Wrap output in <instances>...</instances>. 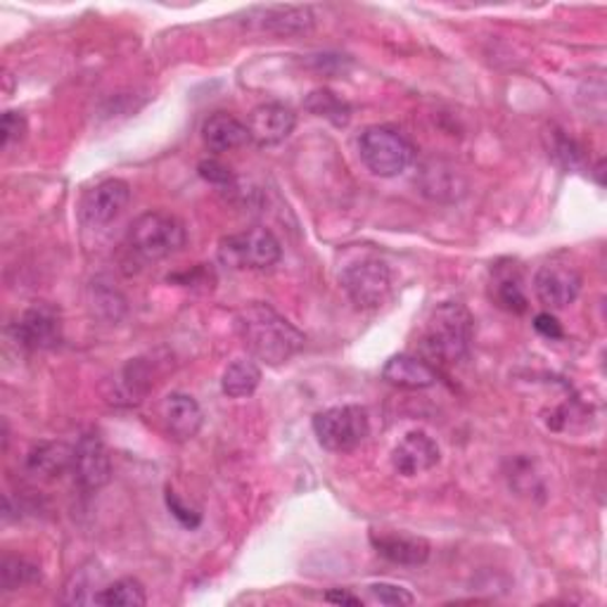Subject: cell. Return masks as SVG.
I'll use <instances>...</instances> for the list:
<instances>
[{
    "label": "cell",
    "instance_id": "1",
    "mask_svg": "<svg viewBox=\"0 0 607 607\" xmlns=\"http://www.w3.org/2000/svg\"><path fill=\"white\" fill-rule=\"evenodd\" d=\"M236 333L257 361L283 366L304 349V335L269 304H247L236 316Z\"/></svg>",
    "mask_w": 607,
    "mask_h": 607
},
{
    "label": "cell",
    "instance_id": "2",
    "mask_svg": "<svg viewBox=\"0 0 607 607\" xmlns=\"http://www.w3.org/2000/svg\"><path fill=\"white\" fill-rule=\"evenodd\" d=\"M475 335V318L460 302H442L434 306L425 323L423 351L432 361L456 366L468 359Z\"/></svg>",
    "mask_w": 607,
    "mask_h": 607
},
{
    "label": "cell",
    "instance_id": "3",
    "mask_svg": "<svg viewBox=\"0 0 607 607\" xmlns=\"http://www.w3.org/2000/svg\"><path fill=\"white\" fill-rule=\"evenodd\" d=\"M359 158L372 176L394 178L413 162V145L389 127H368L359 136Z\"/></svg>",
    "mask_w": 607,
    "mask_h": 607
},
{
    "label": "cell",
    "instance_id": "4",
    "mask_svg": "<svg viewBox=\"0 0 607 607\" xmlns=\"http://www.w3.org/2000/svg\"><path fill=\"white\" fill-rule=\"evenodd\" d=\"M185 245V228L176 216L164 212H148L131 224L129 247L145 261H160L181 252Z\"/></svg>",
    "mask_w": 607,
    "mask_h": 607
},
{
    "label": "cell",
    "instance_id": "5",
    "mask_svg": "<svg viewBox=\"0 0 607 607\" xmlns=\"http://www.w3.org/2000/svg\"><path fill=\"white\" fill-rule=\"evenodd\" d=\"M314 432L323 448L333 451V454H349L370 434V415L356 403L333 407L314 415Z\"/></svg>",
    "mask_w": 607,
    "mask_h": 607
},
{
    "label": "cell",
    "instance_id": "6",
    "mask_svg": "<svg viewBox=\"0 0 607 607\" xmlns=\"http://www.w3.org/2000/svg\"><path fill=\"white\" fill-rule=\"evenodd\" d=\"M283 257V247L267 228H249L228 236L219 245V259L230 269L267 271Z\"/></svg>",
    "mask_w": 607,
    "mask_h": 607
},
{
    "label": "cell",
    "instance_id": "7",
    "mask_svg": "<svg viewBox=\"0 0 607 607\" xmlns=\"http://www.w3.org/2000/svg\"><path fill=\"white\" fill-rule=\"evenodd\" d=\"M339 280L349 300L361 308L380 306L392 292V273H389L387 263L376 257L349 263Z\"/></svg>",
    "mask_w": 607,
    "mask_h": 607
},
{
    "label": "cell",
    "instance_id": "8",
    "mask_svg": "<svg viewBox=\"0 0 607 607\" xmlns=\"http://www.w3.org/2000/svg\"><path fill=\"white\" fill-rule=\"evenodd\" d=\"M12 333L14 339L29 351L53 349L62 342L59 311L51 304H34L12 325Z\"/></svg>",
    "mask_w": 607,
    "mask_h": 607
},
{
    "label": "cell",
    "instance_id": "9",
    "mask_svg": "<svg viewBox=\"0 0 607 607\" xmlns=\"http://www.w3.org/2000/svg\"><path fill=\"white\" fill-rule=\"evenodd\" d=\"M72 473L74 479L79 481V487L86 491H98L110 481L112 475V463L110 454H107L105 442L98 437L96 432H88L74 446V458H72Z\"/></svg>",
    "mask_w": 607,
    "mask_h": 607
},
{
    "label": "cell",
    "instance_id": "10",
    "mask_svg": "<svg viewBox=\"0 0 607 607\" xmlns=\"http://www.w3.org/2000/svg\"><path fill=\"white\" fill-rule=\"evenodd\" d=\"M129 199L131 185L127 181L107 178L93 191H88V195L84 197L82 214L90 226H107L119 219L123 209L129 207Z\"/></svg>",
    "mask_w": 607,
    "mask_h": 607
},
{
    "label": "cell",
    "instance_id": "11",
    "mask_svg": "<svg viewBox=\"0 0 607 607\" xmlns=\"http://www.w3.org/2000/svg\"><path fill=\"white\" fill-rule=\"evenodd\" d=\"M297 127V117L283 102H263L254 107L247 121L249 140L259 148H271L283 143Z\"/></svg>",
    "mask_w": 607,
    "mask_h": 607
},
{
    "label": "cell",
    "instance_id": "12",
    "mask_svg": "<svg viewBox=\"0 0 607 607\" xmlns=\"http://www.w3.org/2000/svg\"><path fill=\"white\" fill-rule=\"evenodd\" d=\"M534 290L541 304L551 308H565L579 297L582 275L567 267V263H546L534 278Z\"/></svg>",
    "mask_w": 607,
    "mask_h": 607
},
{
    "label": "cell",
    "instance_id": "13",
    "mask_svg": "<svg viewBox=\"0 0 607 607\" xmlns=\"http://www.w3.org/2000/svg\"><path fill=\"white\" fill-rule=\"evenodd\" d=\"M442 451L427 432L413 430L392 451V468L403 477H415L432 470L440 463Z\"/></svg>",
    "mask_w": 607,
    "mask_h": 607
},
{
    "label": "cell",
    "instance_id": "14",
    "mask_svg": "<svg viewBox=\"0 0 607 607\" xmlns=\"http://www.w3.org/2000/svg\"><path fill=\"white\" fill-rule=\"evenodd\" d=\"M247 26L275 36H300L314 29V12L304 6L259 8L247 14Z\"/></svg>",
    "mask_w": 607,
    "mask_h": 607
},
{
    "label": "cell",
    "instance_id": "15",
    "mask_svg": "<svg viewBox=\"0 0 607 607\" xmlns=\"http://www.w3.org/2000/svg\"><path fill=\"white\" fill-rule=\"evenodd\" d=\"M162 420L169 437H174L176 442H188L197 437L202 423H205V413H202L199 403L191 394L174 392L162 403Z\"/></svg>",
    "mask_w": 607,
    "mask_h": 607
},
{
    "label": "cell",
    "instance_id": "16",
    "mask_svg": "<svg viewBox=\"0 0 607 607\" xmlns=\"http://www.w3.org/2000/svg\"><path fill=\"white\" fill-rule=\"evenodd\" d=\"M372 549L378 551L380 557L389 560L394 565L403 567H418L425 565L430 557V543L423 536L413 534H380L370 539Z\"/></svg>",
    "mask_w": 607,
    "mask_h": 607
},
{
    "label": "cell",
    "instance_id": "17",
    "mask_svg": "<svg viewBox=\"0 0 607 607\" xmlns=\"http://www.w3.org/2000/svg\"><path fill=\"white\" fill-rule=\"evenodd\" d=\"M202 140L212 152H230L249 143L247 123L228 112H214L202 123Z\"/></svg>",
    "mask_w": 607,
    "mask_h": 607
},
{
    "label": "cell",
    "instance_id": "18",
    "mask_svg": "<svg viewBox=\"0 0 607 607\" xmlns=\"http://www.w3.org/2000/svg\"><path fill=\"white\" fill-rule=\"evenodd\" d=\"M382 380L401 389H427L437 382V370L415 356L399 354L384 364Z\"/></svg>",
    "mask_w": 607,
    "mask_h": 607
},
{
    "label": "cell",
    "instance_id": "19",
    "mask_svg": "<svg viewBox=\"0 0 607 607\" xmlns=\"http://www.w3.org/2000/svg\"><path fill=\"white\" fill-rule=\"evenodd\" d=\"M72 458H74V448L65 444H55V442H43L34 446V451L29 454L26 468L31 475L59 477L62 473L72 470Z\"/></svg>",
    "mask_w": 607,
    "mask_h": 607
},
{
    "label": "cell",
    "instance_id": "20",
    "mask_svg": "<svg viewBox=\"0 0 607 607\" xmlns=\"http://www.w3.org/2000/svg\"><path fill=\"white\" fill-rule=\"evenodd\" d=\"M259 384H261V368L257 366L254 359H236L224 370L221 389L230 399L252 397Z\"/></svg>",
    "mask_w": 607,
    "mask_h": 607
},
{
    "label": "cell",
    "instance_id": "21",
    "mask_svg": "<svg viewBox=\"0 0 607 607\" xmlns=\"http://www.w3.org/2000/svg\"><path fill=\"white\" fill-rule=\"evenodd\" d=\"M306 110L314 115V117H321L325 121H330L333 127H347V123L351 121V107L347 100H342L337 93L328 90V88H316L308 93V98L304 102Z\"/></svg>",
    "mask_w": 607,
    "mask_h": 607
},
{
    "label": "cell",
    "instance_id": "22",
    "mask_svg": "<svg viewBox=\"0 0 607 607\" xmlns=\"http://www.w3.org/2000/svg\"><path fill=\"white\" fill-rule=\"evenodd\" d=\"M494 300L496 304L510 311V314H524L529 308L527 294L522 290V280L520 275L512 269H496V278H494Z\"/></svg>",
    "mask_w": 607,
    "mask_h": 607
},
{
    "label": "cell",
    "instance_id": "23",
    "mask_svg": "<svg viewBox=\"0 0 607 607\" xmlns=\"http://www.w3.org/2000/svg\"><path fill=\"white\" fill-rule=\"evenodd\" d=\"M148 603L145 586L133 577H123L96 594V605L107 607H143Z\"/></svg>",
    "mask_w": 607,
    "mask_h": 607
},
{
    "label": "cell",
    "instance_id": "24",
    "mask_svg": "<svg viewBox=\"0 0 607 607\" xmlns=\"http://www.w3.org/2000/svg\"><path fill=\"white\" fill-rule=\"evenodd\" d=\"M0 582H3L6 590H18V588H24L31 584H39L41 567L29 563V560H24V557L8 555L3 560V565H0Z\"/></svg>",
    "mask_w": 607,
    "mask_h": 607
},
{
    "label": "cell",
    "instance_id": "25",
    "mask_svg": "<svg viewBox=\"0 0 607 607\" xmlns=\"http://www.w3.org/2000/svg\"><path fill=\"white\" fill-rule=\"evenodd\" d=\"M370 596L376 598L378 603H382V605H389V607H407V605L415 603L413 594H409L407 588L394 586V584H372Z\"/></svg>",
    "mask_w": 607,
    "mask_h": 607
},
{
    "label": "cell",
    "instance_id": "26",
    "mask_svg": "<svg viewBox=\"0 0 607 607\" xmlns=\"http://www.w3.org/2000/svg\"><path fill=\"white\" fill-rule=\"evenodd\" d=\"M26 131V121L20 112H6L3 123H0V143L3 148H10L14 140H22Z\"/></svg>",
    "mask_w": 607,
    "mask_h": 607
},
{
    "label": "cell",
    "instance_id": "27",
    "mask_svg": "<svg viewBox=\"0 0 607 607\" xmlns=\"http://www.w3.org/2000/svg\"><path fill=\"white\" fill-rule=\"evenodd\" d=\"M166 506H169V510H171V516H174L183 527H188V529L199 527V522H202L199 512H195L193 508L185 506V503L181 501V498H178L174 491H171V489H166Z\"/></svg>",
    "mask_w": 607,
    "mask_h": 607
},
{
    "label": "cell",
    "instance_id": "28",
    "mask_svg": "<svg viewBox=\"0 0 607 607\" xmlns=\"http://www.w3.org/2000/svg\"><path fill=\"white\" fill-rule=\"evenodd\" d=\"M199 171V176L214 183V185H228L232 181V174H230V169L221 162H216V160H205V162H199L197 166Z\"/></svg>",
    "mask_w": 607,
    "mask_h": 607
},
{
    "label": "cell",
    "instance_id": "29",
    "mask_svg": "<svg viewBox=\"0 0 607 607\" xmlns=\"http://www.w3.org/2000/svg\"><path fill=\"white\" fill-rule=\"evenodd\" d=\"M534 330L543 337H549V339H560L565 333H563V325L557 323V318L553 314H539L534 318Z\"/></svg>",
    "mask_w": 607,
    "mask_h": 607
},
{
    "label": "cell",
    "instance_id": "30",
    "mask_svg": "<svg viewBox=\"0 0 607 607\" xmlns=\"http://www.w3.org/2000/svg\"><path fill=\"white\" fill-rule=\"evenodd\" d=\"M557 148H555V154H557V158L560 160H563V164L567 166V169H572V166H577L579 164V160H582V152H579V148L577 145H574L572 143V140H567V138H563V136H560L557 138Z\"/></svg>",
    "mask_w": 607,
    "mask_h": 607
},
{
    "label": "cell",
    "instance_id": "31",
    "mask_svg": "<svg viewBox=\"0 0 607 607\" xmlns=\"http://www.w3.org/2000/svg\"><path fill=\"white\" fill-rule=\"evenodd\" d=\"M325 600L335 603V605H351V607L361 605V598H356L354 594H349V590H342V588L328 590V594H325Z\"/></svg>",
    "mask_w": 607,
    "mask_h": 607
}]
</instances>
